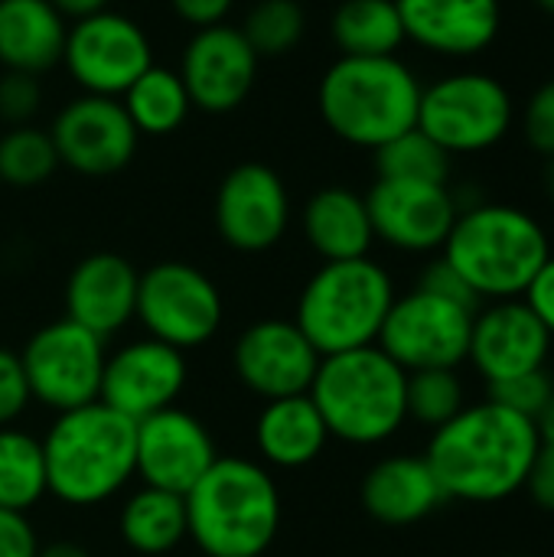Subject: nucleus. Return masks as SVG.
Wrapping results in <instances>:
<instances>
[{
  "label": "nucleus",
  "instance_id": "1",
  "mask_svg": "<svg viewBox=\"0 0 554 557\" xmlns=\"http://www.w3.org/2000/svg\"><path fill=\"white\" fill-rule=\"evenodd\" d=\"M539 450L535 421L487 398L438 428L424 460L447 499L503 503L526 486Z\"/></svg>",
  "mask_w": 554,
  "mask_h": 557
},
{
  "label": "nucleus",
  "instance_id": "2",
  "mask_svg": "<svg viewBox=\"0 0 554 557\" xmlns=\"http://www.w3.org/2000/svg\"><path fill=\"white\" fill-rule=\"evenodd\" d=\"M421 88L398 55H340L317 85V108L340 140L379 150L418 127Z\"/></svg>",
  "mask_w": 554,
  "mask_h": 557
},
{
  "label": "nucleus",
  "instance_id": "3",
  "mask_svg": "<svg viewBox=\"0 0 554 557\" xmlns=\"http://www.w3.org/2000/svg\"><path fill=\"white\" fill-rule=\"evenodd\" d=\"M441 251L480 300H516L549 261L552 242L526 209L477 202L457 212Z\"/></svg>",
  "mask_w": 554,
  "mask_h": 557
},
{
  "label": "nucleus",
  "instance_id": "4",
  "mask_svg": "<svg viewBox=\"0 0 554 557\" xmlns=\"http://www.w3.org/2000/svg\"><path fill=\"white\" fill-rule=\"evenodd\" d=\"M183 503L186 535L206 557H261L281 529L271 473L242 457H219Z\"/></svg>",
  "mask_w": 554,
  "mask_h": 557
},
{
  "label": "nucleus",
  "instance_id": "5",
  "mask_svg": "<svg viewBox=\"0 0 554 557\" xmlns=\"http://www.w3.org/2000/svg\"><path fill=\"white\" fill-rule=\"evenodd\" d=\"M42 457L56 499L98 506L137 470V424L101 401L62 411L42 441Z\"/></svg>",
  "mask_w": 554,
  "mask_h": 557
},
{
  "label": "nucleus",
  "instance_id": "6",
  "mask_svg": "<svg viewBox=\"0 0 554 557\" xmlns=\"http://www.w3.org/2000/svg\"><path fill=\"white\" fill-rule=\"evenodd\" d=\"M405 385L408 372L379 346H366L323 356L307 395L330 437L372 447L395 437L408 421Z\"/></svg>",
  "mask_w": 554,
  "mask_h": 557
},
{
  "label": "nucleus",
  "instance_id": "7",
  "mask_svg": "<svg viewBox=\"0 0 554 557\" xmlns=\"http://www.w3.org/2000/svg\"><path fill=\"white\" fill-rule=\"evenodd\" d=\"M392 304V277L372 258L323 261L297 300L294 323L320 356H336L376 346Z\"/></svg>",
  "mask_w": 554,
  "mask_h": 557
},
{
  "label": "nucleus",
  "instance_id": "8",
  "mask_svg": "<svg viewBox=\"0 0 554 557\" xmlns=\"http://www.w3.org/2000/svg\"><path fill=\"white\" fill-rule=\"evenodd\" d=\"M513 117V95L490 72H451L421 88L418 127L451 157L496 147L509 134Z\"/></svg>",
  "mask_w": 554,
  "mask_h": 557
},
{
  "label": "nucleus",
  "instance_id": "9",
  "mask_svg": "<svg viewBox=\"0 0 554 557\" xmlns=\"http://www.w3.org/2000/svg\"><path fill=\"white\" fill-rule=\"evenodd\" d=\"M104 359V339L69 317L36 330L20 352L29 395L59 414L98 401Z\"/></svg>",
  "mask_w": 554,
  "mask_h": 557
},
{
  "label": "nucleus",
  "instance_id": "10",
  "mask_svg": "<svg viewBox=\"0 0 554 557\" xmlns=\"http://www.w3.org/2000/svg\"><path fill=\"white\" fill-rule=\"evenodd\" d=\"M150 339L173 349L209 343L222 326V294L209 274L186 261H160L140 274L137 313Z\"/></svg>",
  "mask_w": 554,
  "mask_h": 557
},
{
  "label": "nucleus",
  "instance_id": "11",
  "mask_svg": "<svg viewBox=\"0 0 554 557\" xmlns=\"http://www.w3.org/2000/svg\"><path fill=\"white\" fill-rule=\"evenodd\" d=\"M473 317L477 310L415 287L395 297L376 346L405 372L457 369L470 352Z\"/></svg>",
  "mask_w": 554,
  "mask_h": 557
},
{
  "label": "nucleus",
  "instance_id": "12",
  "mask_svg": "<svg viewBox=\"0 0 554 557\" xmlns=\"http://www.w3.org/2000/svg\"><path fill=\"white\" fill-rule=\"evenodd\" d=\"M62 65L82 95L121 98L153 65V49L140 23L101 10L69 23Z\"/></svg>",
  "mask_w": 554,
  "mask_h": 557
},
{
  "label": "nucleus",
  "instance_id": "13",
  "mask_svg": "<svg viewBox=\"0 0 554 557\" xmlns=\"http://www.w3.org/2000/svg\"><path fill=\"white\" fill-rule=\"evenodd\" d=\"M49 137L56 144L59 163L82 176L121 173L137 153V127L131 124L121 98L78 95L59 108Z\"/></svg>",
  "mask_w": 554,
  "mask_h": 557
},
{
  "label": "nucleus",
  "instance_id": "14",
  "mask_svg": "<svg viewBox=\"0 0 554 557\" xmlns=\"http://www.w3.org/2000/svg\"><path fill=\"white\" fill-rule=\"evenodd\" d=\"M212 212L229 248L258 255L284 238L291 222V196L284 180L268 163L248 160L222 176Z\"/></svg>",
  "mask_w": 554,
  "mask_h": 557
},
{
  "label": "nucleus",
  "instance_id": "15",
  "mask_svg": "<svg viewBox=\"0 0 554 557\" xmlns=\"http://www.w3.org/2000/svg\"><path fill=\"white\" fill-rule=\"evenodd\" d=\"M258 55L245 33L232 23L196 29L180 55V78L193 108L206 114H229L245 104L255 88Z\"/></svg>",
  "mask_w": 554,
  "mask_h": 557
},
{
  "label": "nucleus",
  "instance_id": "16",
  "mask_svg": "<svg viewBox=\"0 0 554 557\" xmlns=\"http://www.w3.org/2000/svg\"><path fill=\"white\" fill-rule=\"evenodd\" d=\"M376 238L398 251L428 255L444 248L454 222L457 199L444 183H411V180H376L366 196Z\"/></svg>",
  "mask_w": 554,
  "mask_h": 557
},
{
  "label": "nucleus",
  "instance_id": "17",
  "mask_svg": "<svg viewBox=\"0 0 554 557\" xmlns=\"http://www.w3.org/2000/svg\"><path fill=\"white\" fill-rule=\"evenodd\" d=\"M320 352L291 320L251 323L232 352L235 375L264 401L307 395L320 369Z\"/></svg>",
  "mask_w": 554,
  "mask_h": 557
},
{
  "label": "nucleus",
  "instance_id": "18",
  "mask_svg": "<svg viewBox=\"0 0 554 557\" xmlns=\"http://www.w3.org/2000/svg\"><path fill=\"white\" fill-rule=\"evenodd\" d=\"M183 385H186L183 352L147 336L121 346L114 356L104 359L98 401L137 424L163 408H173Z\"/></svg>",
  "mask_w": 554,
  "mask_h": 557
},
{
  "label": "nucleus",
  "instance_id": "19",
  "mask_svg": "<svg viewBox=\"0 0 554 557\" xmlns=\"http://www.w3.org/2000/svg\"><path fill=\"white\" fill-rule=\"evenodd\" d=\"M219 460L206 424L180 408H163L137 421V476L144 486L186 496Z\"/></svg>",
  "mask_w": 554,
  "mask_h": 557
},
{
  "label": "nucleus",
  "instance_id": "20",
  "mask_svg": "<svg viewBox=\"0 0 554 557\" xmlns=\"http://www.w3.org/2000/svg\"><path fill=\"white\" fill-rule=\"evenodd\" d=\"M549 352L552 333L519 297L493 300L487 310H477L467 359L487 379V385L545 369Z\"/></svg>",
  "mask_w": 554,
  "mask_h": 557
},
{
  "label": "nucleus",
  "instance_id": "21",
  "mask_svg": "<svg viewBox=\"0 0 554 557\" xmlns=\"http://www.w3.org/2000/svg\"><path fill=\"white\" fill-rule=\"evenodd\" d=\"M405 39L444 55L470 59L487 52L503 26L500 0H395Z\"/></svg>",
  "mask_w": 554,
  "mask_h": 557
},
{
  "label": "nucleus",
  "instance_id": "22",
  "mask_svg": "<svg viewBox=\"0 0 554 557\" xmlns=\"http://www.w3.org/2000/svg\"><path fill=\"white\" fill-rule=\"evenodd\" d=\"M137 284L140 274L134 264L114 251H95L82 258L65 284L69 320L101 339L124 330L137 313Z\"/></svg>",
  "mask_w": 554,
  "mask_h": 557
},
{
  "label": "nucleus",
  "instance_id": "23",
  "mask_svg": "<svg viewBox=\"0 0 554 557\" xmlns=\"http://www.w3.org/2000/svg\"><path fill=\"white\" fill-rule=\"evenodd\" d=\"M444 499L447 496L424 457L379 460L362 480V506L382 525H415Z\"/></svg>",
  "mask_w": 554,
  "mask_h": 557
},
{
  "label": "nucleus",
  "instance_id": "24",
  "mask_svg": "<svg viewBox=\"0 0 554 557\" xmlns=\"http://www.w3.org/2000/svg\"><path fill=\"white\" fill-rule=\"evenodd\" d=\"M69 20L49 0H0V65L42 75L62 65Z\"/></svg>",
  "mask_w": 554,
  "mask_h": 557
},
{
  "label": "nucleus",
  "instance_id": "25",
  "mask_svg": "<svg viewBox=\"0 0 554 557\" xmlns=\"http://www.w3.org/2000/svg\"><path fill=\"white\" fill-rule=\"evenodd\" d=\"M307 245L323 261H353L369 258V248L376 242L372 219L366 209V196L346 189V186H323L317 189L300 215Z\"/></svg>",
  "mask_w": 554,
  "mask_h": 557
},
{
  "label": "nucleus",
  "instance_id": "26",
  "mask_svg": "<svg viewBox=\"0 0 554 557\" xmlns=\"http://www.w3.org/2000/svg\"><path fill=\"white\" fill-rule=\"evenodd\" d=\"M330 441V431L310 401V395H291L268 401L255 424L258 454L284 470H297L313 463Z\"/></svg>",
  "mask_w": 554,
  "mask_h": 557
},
{
  "label": "nucleus",
  "instance_id": "27",
  "mask_svg": "<svg viewBox=\"0 0 554 557\" xmlns=\"http://www.w3.org/2000/svg\"><path fill=\"white\" fill-rule=\"evenodd\" d=\"M118 529L127 548L140 555H167L186 539V503L176 493L144 486L124 503Z\"/></svg>",
  "mask_w": 554,
  "mask_h": 557
},
{
  "label": "nucleus",
  "instance_id": "28",
  "mask_svg": "<svg viewBox=\"0 0 554 557\" xmlns=\"http://www.w3.org/2000/svg\"><path fill=\"white\" fill-rule=\"evenodd\" d=\"M340 55H398L405 26L395 0H343L330 20Z\"/></svg>",
  "mask_w": 554,
  "mask_h": 557
},
{
  "label": "nucleus",
  "instance_id": "29",
  "mask_svg": "<svg viewBox=\"0 0 554 557\" xmlns=\"http://www.w3.org/2000/svg\"><path fill=\"white\" fill-rule=\"evenodd\" d=\"M121 104H124V111H127V117L140 137L144 134L147 137L176 134L193 111V101L186 95L180 72L157 65V62L121 95Z\"/></svg>",
  "mask_w": 554,
  "mask_h": 557
},
{
  "label": "nucleus",
  "instance_id": "30",
  "mask_svg": "<svg viewBox=\"0 0 554 557\" xmlns=\"http://www.w3.org/2000/svg\"><path fill=\"white\" fill-rule=\"evenodd\" d=\"M49 493L42 441L0 428V509L26 512Z\"/></svg>",
  "mask_w": 554,
  "mask_h": 557
},
{
  "label": "nucleus",
  "instance_id": "31",
  "mask_svg": "<svg viewBox=\"0 0 554 557\" xmlns=\"http://www.w3.org/2000/svg\"><path fill=\"white\" fill-rule=\"evenodd\" d=\"M376 153V170L382 180H411V183H444L451 176V153L434 144L421 127H411Z\"/></svg>",
  "mask_w": 554,
  "mask_h": 557
},
{
  "label": "nucleus",
  "instance_id": "32",
  "mask_svg": "<svg viewBox=\"0 0 554 557\" xmlns=\"http://www.w3.org/2000/svg\"><path fill=\"white\" fill-rule=\"evenodd\" d=\"M59 166L56 144L49 131L20 124L10 127L0 137V180L13 189H33L42 186Z\"/></svg>",
  "mask_w": 554,
  "mask_h": 557
},
{
  "label": "nucleus",
  "instance_id": "33",
  "mask_svg": "<svg viewBox=\"0 0 554 557\" xmlns=\"http://www.w3.org/2000/svg\"><path fill=\"white\" fill-rule=\"evenodd\" d=\"M258 59H281L294 52L307 33L300 0H258L238 26Z\"/></svg>",
  "mask_w": 554,
  "mask_h": 557
},
{
  "label": "nucleus",
  "instance_id": "34",
  "mask_svg": "<svg viewBox=\"0 0 554 557\" xmlns=\"http://www.w3.org/2000/svg\"><path fill=\"white\" fill-rule=\"evenodd\" d=\"M405 405H408V418L438 431L444 428L451 418H457L467 401H464V382L457 375V369H421V372H408V385H405Z\"/></svg>",
  "mask_w": 554,
  "mask_h": 557
},
{
  "label": "nucleus",
  "instance_id": "35",
  "mask_svg": "<svg viewBox=\"0 0 554 557\" xmlns=\"http://www.w3.org/2000/svg\"><path fill=\"white\" fill-rule=\"evenodd\" d=\"M552 395L554 382L545 369L490 385V401H496V405H503V408H509V411H516L522 418H532V421L542 414V408L549 405Z\"/></svg>",
  "mask_w": 554,
  "mask_h": 557
},
{
  "label": "nucleus",
  "instance_id": "36",
  "mask_svg": "<svg viewBox=\"0 0 554 557\" xmlns=\"http://www.w3.org/2000/svg\"><path fill=\"white\" fill-rule=\"evenodd\" d=\"M42 104V85L36 75L26 72H7L0 75V121L10 127L29 124Z\"/></svg>",
  "mask_w": 554,
  "mask_h": 557
},
{
  "label": "nucleus",
  "instance_id": "37",
  "mask_svg": "<svg viewBox=\"0 0 554 557\" xmlns=\"http://www.w3.org/2000/svg\"><path fill=\"white\" fill-rule=\"evenodd\" d=\"M522 134L535 153L554 157V78L529 95L522 108Z\"/></svg>",
  "mask_w": 554,
  "mask_h": 557
},
{
  "label": "nucleus",
  "instance_id": "38",
  "mask_svg": "<svg viewBox=\"0 0 554 557\" xmlns=\"http://www.w3.org/2000/svg\"><path fill=\"white\" fill-rule=\"evenodd\" d=\"M29 382L16 352L0 349V428L13 424L29 405Z\"/></svg>",
  "mask_w": 554,
  "mask_h": 557
},
{
  "label": "nucleus",
  "instance_id": "39",
  "mask_svg": "<svg viewBox=\"0 0 554 557\" xmlns=\"http://www.w3.org/2000/svg\"><path fill=\"white\" fill-rule=\"evenodd\" d=\"M418 287L428 290V294H438V297H444V300L464 304V307H470V310H480V297L470 290V284H467L444 258H438V261H431V264L424 268Z\"/></svg>",
  "mask_w": 554,
  "mask_h": 557
},
{
  "label": "nucleus",
  "instance_id": "40",
  "mask_svg": "<svg viewBox=\"0 0 554 557\" xmlns=\"http://www.w3.org/2000/svg\"><path fill=\"white\" fill-rule=\"evenodd\" d=\"M36 532L26 522V512L0 509V557H36Z\"/></svg>",
  "mask_w": 554,
  "mask_h": 557
},
{
  "label": "nucleus",
  "instance_id": "41",
  "mask_svg": "<svg viewBox=\"0 0 554 557\" xmlns=\"http://www.w3.org/2000/svg\"><path fill=\"white\" fill-rule=\"evenodd\" d=\"M522 304L539 317V323L552 333L554 339V255H549V261L529 281V287L522 294Z\"/></svg>",
  "mask_w": 554,
  "mask_h": 557
},
{
  "label": "nucleus",
  "instance_id": "42",
  "mask_svg": "<svg viewBox=\"0 0 554 557\" xmlns=\"http://www.w3.org/2000/svg\"><path fill=\"white\" fill-rule=\"evenodd\" d=\"M170 7L193 29H206V26L225 23V16L232 13L235 0H170Z\"/></svg>",
  "mask_w": 554,
  "mask_h": 557
},
{
  "label": "nucleus",
  "instance_id": "43",
  "mask_svg": "<svg viewBox=\"0 0 554 557\" xmlns=\"http://www.w3.org/2000/svg\"><path fill=\"white\" fill-rule=\"evenodd\" d=\"M522 490L542 512H554V450H539Z\"/></svg>",
  "mask_w": 554,
  "mask_h": 557
},
{
  "label": "nucleus",
  "instance_id": "44",
  "mask_svg": "<svg viewBox=\"0 0 554 557\" xmlns=\"http://www.w3.org/2000/svg\"><path fill=\"white\" fill-rule=\"evenodd\" d=\"M49 3H52L65 20H82V16L111 10V0H49Z\"/></svg>",
  "mask_w": 554,
  "mask_h": 557
},
{
  "label": "nucleus",
  "instance_id": "45",
  "mask_svg": "<svg viewBox=\"0 0 554 557\" xmlns=\"http://www.w3.org/2000/svg\"><path fill=\"white\" fill-rule=\"evenodd\" d=\"M535 431H539V444L545 450H554V395L549 398V405L542 408V414L535 418Z\"/></svg>",
  "mask_w": 554,
  "mask_h": 557
},
{
  "label": "nucleus",
  "instance_id": "46",
  "mask_svg": "<svg viewBox=\"0 0 554 557\" xmlns=\"http://www.w3.org/2000/svg\"><path fill=\"white\" fill-rule=\"evenodd\" d=\"M36 557H88V552L78 548V545H72V542H56V545L39 548V555Z\"/></svg>",
  "mask_w": 554,
  "mask_h": 557
},
{
  "label": "nucleus",
  "instance_id": "47",
  "mask_svg": "<svg viewBox=\"0 0 554 557\" xmlns=\"http://www.w3.org/2000/svg\"><path fill=\"white\" fill-rule=\"evenodd\" d=\"M545 189H549V196L554 199V157H549V170H545Z\"/></svg>",
  "mask_w": 554,
  "mask_h": 557
},
{
  "label": "nucleus",
  "instance_id": "48",
  "mask_svg": "<svg viewBox=\"0 0 554 557\" xmlns=\"http://www.w3.org/2000/svg\"><path fill=\"white\" fill-rule=\"evenodd\" d=\"M535 3H539V7H542L545 13H552V16H554V0H535Z\"/></svg>",
  "mask_w": 554,
  "mask_h": 557
},
{
  "label": "nucleus",
  "instance_id": "49",
  "mask_svg": "<svg viewBox=\"0 0 554 557\" xmlns=\"http://www.w3.org/2000/svg\"><path fill=\"white\" fill-rule=\"evenodd\" d=\"M519 557H526V555H519Z\"/></svg>",
  "mask_w": 554,
  "mask_h": 557
}]
</instances>
